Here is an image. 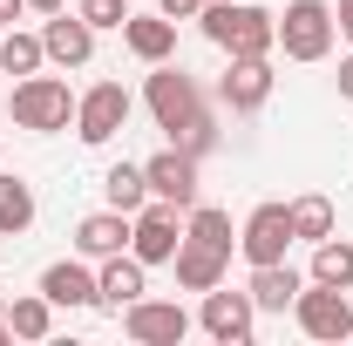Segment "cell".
I'll return each instance as SVG.
<instances>
[{
  "instance_id": "obj_1",
  "label": "cell",
  "mask_w": 353,
  "mask_h": 346,
  "mask_svg": "<svg viewBox=\"0 0 353 346\" xmlns=\"http://www.w3.org/2000/svg\"><path fill=\"white\" fill-rule=\"evenodd\" d=\"M197 28L204 41L224 48V54H279V14L259 7V0H204L197 7Z\"/></svg>"
},
{
  "instance_id": "obj_2",
  "label": "cell",
  "mask_w": 353,
  "mask_h": 346,
  "mask_svg": "<svg viewBox=\"0 0 353 346\" xmlns=\"http://www.w3.org/2000/svg\"><path fill=\"white\" fill-rule=\"evenodd\" d=\"M7 116H14V130H28V136H54V130L75 123V88L61 75H21L14 95H7Z\"/></svg>"
},
{
  "instance_id": "obj_3",
  "label": "cell",
  "mask_w": 353,
  "mask_h": 346,
  "mask_svg": "<svg viewBox=\"0 0 353 346\" xmlns=\"http://www.w3.org/2000/svg\"><path fill=\"white\" fill-rule=\"evenodd\" d=\"M340 41V21H333V0H292L279 14V48L285 61H326Z\"/></svg>"
},
{
  "instance_id": "obj_4",
  "label": "cell",
  "mask_w": 353,
  "mask_h": 346,
  "mask_svg": "<svg viewBox=\"0 0 353 346\" xmlns=\"http://www.w3.org/2000/svg\"><path fill=\"white\" fill-rule=\"evenodd\" d=\"M143 109L157 116V130H183L197 109H204V88H197V75H183L176 61H157L150 68V82H143Z\"/></svg>"
},
{
  "instance_id": "obj_5",
  "label": "cell",
  "mask_w": 353,
  "mask_h": 346,
  "mask_svg": "<svg viewBox=\"0 0 353 346\" xmlns=\"http://www.w3.org/2000/svg\"><path fill=\"white\" fill-rule=\"evenodd\" d=\"M292 319H299V333L319 346H340L353 340V299L340 292V285H299V299H292Z\"/></svg>"
},
{
  "instance_id": "obj_6",
  "label": "cell",
  "mask_w": 353,
  "mask_h": 346,
  "mask_svg": "<svg viewBox=\"0 0 353 346\" xmlns=\"http://www.w3.org/2000/svg\"><path fill=\"white\" fill-rule=\"evenodd\" d=\"M130 109H136V95L123 82H95L75 95V136H82L88 150H102V143H116L123 136V123H130Z\"/></svg>"
},
{
  "instance_id": "obj_7",
  "label": "cell",
  "mask_w": 353,
  "mask_h": 346,
  "mask_svg": "<svg viewBox=\"0 0 353 346\" xmlns=\"http://www.w3.org/2000/svg\"><path fill=\"white\" fill-rule=\"evenodd\" d=\"M272 88H279L272 54H231V68L218 75V102L231 116H259L265 102H272Z\"/></svg>"
},
{
  "instance_id": "obj_8",
  "label": "cell",
  "mask_w": 353,
  "mask_h": 346,
  "mask_svg": "<svg viewBox=\"0 0 353 346\" xmlns=\"http://www.w3.org/2000/svg\"><path fill=\"white\" fill-rule=\"evenodd\" d=\"M197 326H204V340H218V346H245L252 333H259V305H252V292L211 285L204 305H197Z\"/></svg>"
},
{
  "instance_id": "obj_9",
  "label": "cell",
  "mask_w": 353,
  "mask_h": 346,
  "mask_svg": "<svg viewBox=\"0 0 353 346\" xmlns=\"http://www.w3.org/2000/svg\"><path fill=\"white\" fill-rule=\"evenodd\" d=\"M176 245H183V211L163 204V197H150V204L130 217V252H136L143 265H170Z\"/></svg>"
},
{
  "instance_id": "obj_10",
  "label": "cell",
  "mask_w": 353,
  "mask_h": 346,
  "mask_svg": "<svg viewBox=\"0 0 353 346\" xmlns=\"http://www.w3.org/2000/svg\"><path fill=\"white\" fill-rule=\"evenodd\" d=\"M143 176H150V197H163V204H176V211H190V204H197V176H204V163H197L190 150L163 143L157 156H143Z\"/></svg>"
},
{
  "instance_id": "obj_11",
  "label": "cell",
  "mask_w": 353,
  "mask_h": 346,
  "mask_svg": "<svg viewBox=\"0 0 353 346\" xmlns=\"http://www.w3.org/2000/svg\"><path fill=\"white\" fill-rule=\"evenodd\" d=\"M190 326H197V319L176 299H150V292H143L136 305H123V333H130L136 346H176Z\"/></svg>"
},
{
  "instance_id": "obj_12",
  "label": "cell",
  "mask_w": 353,
  "mask_h": 346,
  "mask_svg": "<svg viewBox=\"0 0 353 346\" xmlns=\"http://www.w3.org/2000/svg\"><path fill=\"white\" fill-rule=\"evenodd\" d=\"M238 252H245V265H279L292 252V211L285 204H259L238 224Z\"/></svg>"
},
{
  "instance_id": "obj_13",
  "label": "cell",
  "mask_w": 353,
  "mask_h": 346,
  "mask_svg": "<svg viewBox=\"0 0 353 346\" xmlns=\"http://www.w3.org/2000/svg\"><path fill=\"white\" fill-rule=\"evenodd\" d=\"M150 292V265L136 252H116V258H95V305L123 319V305H136Z\"/></svg>"
},
{
  "instance_id": "obj_14",
  "label": "cell",
  "mask_w": 353,
  "mask_h": 346,
  "mask_svg": "<svg viewBox=\"0 0 353 346\" xmlns=\"http://www.w3.org/2000/svg\"><path fill=\"white\" fill-rule=\"evenodd\" d=\"M41 48H48L54 68H88V61H95V28H88L75 7H61V14L41 21Z\"/></svg>"
},
{
  "instance_id": "obj_15",
  "label": "cell",
  "mask_w": 353,
  "mask_h": 346,
  "mask_svg": "<svg viewBox=\"0 0 353 346\" xmlns=\"http://www.w3.org/2000/svg\"><path fill=\"white\" fill-rule=\"evenodd\" d=\"M123 48H130L143 68L176 61V21L170 14H130V21H123Z\"/></svg>"
},
{
  "instance_id": "obj_16",
  "label": "cell",
  "mask_w": 353,
  "mask_h": 346,
  "mask_svg": "<svg viewBox=\"0 0 353 346\" xmlns=\"http://www.w3.org/2000/svg\"><path fill=\"white\" fill-rule=\"evenodd\" d=\"M170 272H176V285H183V292H211V285H224V272H231V252L183 238V245H176V258H170Z\"/></svg>"
},
{
  "instance_id": "obj_17",
  "label": "cell",
  "mask_w": 353,
  "mask_h": 346,
  "mask_svg": "<svg viewBox=\"0 0 353 346\" xmlns=\"http://www.w3.org/2000/svg\"><path fill=\"white\" fill-rule=\"evenodd\" d=\"M41 292L54 299V312L68 305V312H82V305H95V272H88V258L75 252V258H54L41 272Z\"/></svg>"
},
{
  "instance_id": "obj_18",
  "label": "cell",
  "mask_w": 353,
  "mask_h": 346,
  "mask_svg": "<svg viewBox=\"0 0 353 346\" xmlns=\"http://www.w3.org/2000/svg\"><path fill=\"white\" fill-rule=\"evenodd\" d=\"M75 252L82 258H116V252H130V211H88L75 224Z\"/></svg>"
},
{
  "instance_id": "obj_19",
  "label": "cell",
  "mask_w": 353,
  "mask_h": 346,
  "mask_svg": "<svg viewBox=\"0 0 353 346\" xmlns=\"http://www.w3.org/2000/svg\"><path fill=\"white\" fill-rule=\"evenodd\" d=\"M299 285H306V272H292L285 258H279V265H252V278H245V292H252L259 312H292Z\"/></svg>"
},
{
  "instance_id": "obj_20",
  "label": "cell",
  "mask_w": 353,
  "mask_h": 346,
  "mask_svg": "<svg viewBox=\"0 0 353 346\" xmlns=\"http://www.w3.org/2000/svg\"><path fill=\"white\" fill-rule=\"evenodd\" d=\"M7 333H14V340H48V333H54V299H48L41 285H34V292H21V299H7Z\"/></svg>"
},
{
  "instance_id": "obj_21",
  "label": "cell",
  "mask_w": 353,
  "mask_h": 346,
  "mask_svg": "<svg viewBox=\"0 0 353 346\" xmlns=\"http://www.w3.org/2000/svg\"><path fill=\"white\" fill-rule=\"evenodd\" d=\"M102 204H109V211H143V204H150V176H143V163H109V170H102Z\"/></svg>"
},
{
  "instance_id": "obj_22",
  "label": "cell",
  "mask_w": 353,
  "mask_h": 346,
  "mask_svg": "<svg viewBox=\"0 0 353 346\" xmlns=\"http://www.w3.org/2000/svg\"><path fill=\"white\" fill-rule=\"evenodd\" d=\"M306 278H312V285H340V292H353V238H319Z\"/></svg>"
},
{
  "instance_id": "obj_23",
  "label": "cell",
  "mask_w": 353,
  "mask_h": 346,
  "mask_svg": "<svg viewBox=\"0 0 353 346\" xmlns=\"http://www.w3.org/2000/svg\"><path fill=\"white\" fill-rule=\"evenodd\" d=\"M21 231H34V183L0 170V238H21Z\"/></svg>"
},
{
  "instance_id": "obj_24",
  "label": "cell",
  "mask_w": 353,
  "mask_h": 346,
  "mask_svg": "<svg viewBox=\"0 0 353 346\" xmlns=\"http://www.w3.org/2000/svg\"><path fill=\"white\" fill-rule=\"evenodd\" d=\"M183 238H197V245H218V252H238L231 211H218V204H190V211H183Z\"/></svg>"
},
{
  "instance_id": "obj_25",
  "label": "cell",
  "mask_w": 353,
  "mask_h": 346,
  "mask_svg": "<svg viewBox=\"0 0 353 346\" xmlns=\"http://www.w3.org/2000/svg\"><path fill=\"white\" fill-rule=\"evenodd\" d=\"M285 211H292V238H306V245H319V238H333V197H319V190H306V197H292Z\"/></svg>"
},
{
  "instance_id": "obj_26",
  "label": "cell",
  "mask_w": 353,
  "mask_h": 346,
  "mask_svg": "<svg viewBox=\"0 0 353 346\" xmlns=\"http://www.w3.org/2000/svg\"><path fill=\"white\" fill-rule=\"evenodd\" d=\"M41 61H48L41 34H21V28L0 34V68H7V75H41Z\"/></svg>"
},
{
  "instance_id": "obj_27",
  "label": "cell",
  "mask_w": 353,
  "mask_h": 346,
  "mask_svg": "<svg viewBox=\"0 0 353 346\" xmlns=\"http://www.w3.org/2000/svg\"><path fill=\"white\" fill-rule=\"evenodd\" d=\"M170 143H176V150H190V156L204 163V156L218 150V116H211V102H204V109H197V116H190V123H183V130H176Z\"/></svg>"
},
{
  "instance_id": "obj_28",
  "label": "cell",
  "mask_w": 353,
  "mask_h": 346,
  "mask_svg": "<svg viewBox=\"0 0 353 346\" xmlns=\"http://www.w3.org/2000/svg\"><path fill=\"white\" fill-rule=\"evenodd\" d=\"M75 14H82L95 34H102V28H116V34H123V21H130V0H75Z\"/></svg>"
},
{
  "instance_id": "obj_29",
  "label": "cell",
  "mask_w": 353,
  "mask_h": 346,
  "mask_svg": "<svg viewBox=\"0 0 353 346\" xmlns=\"http://www.w3.org/2000/svg\"><path fill=\"white\" fill-rule=\"evenodd\" d=\"M197 7L204 0H157V14H170V21H197Z\"/></svg>"
},
{
  "instance_id": "obj_30",
  "label": "cell",
  "mask_w": 353,
  "mask_h": 346,
  "mask_svg": "<svg viewBox=\"0 0 353 346\" xmlns=\"http://www.w3.org/2000/svg\"><path fill=\"white\" fill-rule=\"evenodd\" d=\"M333 21H340V41L353 48V0H340V7H333Z\"/></svg>"
},
{
  "instance_id": "obj_31",
  "label": "cell",
  "mask_w": 353,
  "mask_h": 346,
  "mask_svg": "<svg viewBox=\"0 0 353 346\" xmlns=\"http://www.w3.org/2000/svg\"><path fill=\"white\" fill-rule=\"evenodd\" d=\"M333 82H340V102H353V54H340V75Z\"/></svg>"
},
{
  "instance_id": "obj_32",
  "label": "cell",
  "mask_w": 353,
  "mask_h": 346,
  "mask_svg": "<svg viewBox=\"0 0 353 346\" xmlns=\"http://www.w3.org/2000/svg\"><path fill=\"white\" fill-rule=\"evenodd\" d=\"M21 14H28V0H0V28H14Z\"/></svg>"
},
{
  "instance_id": "obj_33",
  "label": "cell",
  "mask_w": 353,
  "mask_h": 346,
  "mask_svg": "<svg viewBox=\"0 0 353 346\" xmlns=\"http://www.w3.org/2000/svg\"><path fill=\"white\" fill-rule=\"evenodd\" d=\"M61 7H68V0H28V14H41V21H48V14H61Z\"/></svg>"
},
{
  "instance_id": "obj_34",
  "label": "cell",
  "mask_w": 353,
  "mask_h": 346,
  "mask_svg": "<svg viewBox=\"0 0 353 346\" xmlns=\"http://www.w3.org/2000/svg\"><path fill=\"white\" fill-rule=\"evenodd\" d=\"M14 340V333H7V292H0V346Z\"/></svg>"
},
{
  "instance_id": "obj_35",
  "label": "cell",
  "mask_w": 353,
  "mask_h": 346,
  "mask_svg": "<svg viewBox=\"0 0 353 346\" xmlns=\"http://www.w3.org/2000/svg\"><path fill=\"white\" fill-rule=\"evenodd\" d=\"M0 34H7V28H0Z\"/></svg>"
}]
</instances>
